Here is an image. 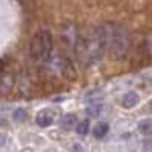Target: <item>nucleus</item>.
I'll return each instance as SVG.
<instances>
[{
    "mask_svg": "<svg viewBox=\"0 0 152 152\" xmlns=\"http://www.w3.org/2000/svg\"><path fill=\"white\" fill-rule=\"evenodd\" d=\"M76 132L78 134H81V135H84V134H87L88 132V129H90V120H82V122H79L78 125H76Z\"/></svg>",
    "mask_w": 152,
    "mask_h": 152,
    "instance_id": "12",
    "label": "nucleus"
},
{
    "mask_svg": "<svg viewBox=\"0 0 152 152\" xmlns=\"http://www.w3.org/2000/svg\"><path fill=\"white\" fill-rule=\"evenodd\" d=\"M81 32L78 31V26L75 23H66L64 26L59 31V37H61V43L70 53L75 55V49H76V43L79 40Z\"/></svg>",
    "mask_w": 152,
    "mask_h": 152,
    "instance_id": "4",
    "label": "nucleus"
},
{
    "mask_svg": "<svg viewBox=\"0 0 152 152\" xmlns=\"http://www.w3.org/2000/svg\"><path fill=\"white\" fill-rule=\"evenodd\" d=\"M138 131L143 135H152V119H146L138 123Z\"/></svg>",
    "mask_w": 152,
    "mask_h": 152,
    "instance_id": "10",
    "label": "nucleus"
},
{
    "mask_svg": "<svg viewBox=\"0 0 152 152\" xmlns=\"http://www.w3.org/2000/svg\"><path fill=\"white\" fill-rule=\"evenodd\" d=\"M107 132H108V125H107V123H97L94 128H93V135H94L96 138L105 137Z\"/></svg>",
    "mask_w": 152,
    "mask_h": 152,
    "instance_id": "11",
    "label": "nucleus"
},
{
    "mask_svg": "<svg viewBox=\"0 0 152 152\" xmlns=\"http://www.w3.org/2000/svg\"><path fill=\"white\" fill-rule=\"evenodd\" d=\"M138 100H140V97H138V94H137L135 91H128V93L122 97L120 104H122L123 108L131 110V108H134V107L138 104Z\"/></svg>",
    "mask_w": 152,
    "mask_h": 152,
    "instance_id": "6",
    "label": "nucleus"
},
{
    "mask_svg": "<svg viewBox=\"0 0 152 152\" xmlns=\"http://www.w3.org/2000/svg\"><path fill=\"white\" fill-rule=\"evenodd\" d=\"M107 52V41H105V29L102 28H91L85 34L79 35L76 43L75 56L82 66L90 67L102 59Z\"/></svg>",
    "mask_w": 152,
    "mask_h": 152,
    "instance_id": "1",
    "label": "nucleus"
},
{
    "mask_svg": "<svg viewBox=\"0 0 152 152\" xmlns=\"http://www.w3.org/2000/svg\"><path fill=\"white\" fill-rule=\"evenodd\" d=\"M104 29H105L107 52L110 53V56L116 61L125 59L131 49V37L128 29L119 23H108L104 26Z\"/></svg>",
    "mask_w": 152,
    "mask_h": 152,
    "instance_id": "2",
    "label": "nucleus"
},
{
    "mask_svg": "<svg viewBox=\"0 0 152 152\" xmlns=\"http://www.w3.org/2000/svg\"><path fill=\"white\" fill-rule=\"evenodd\" d=\"M53 37L49 31H41L38 32L32 40L29 46V53L31 58L35 59L37 62H46L50 56L53 55Z\"/></svg>",
    "mask_w": 152,
    "mask_h": 152,
    "instance_id": "3",
    "label": "nucleus"
},
{
    "mask_svg": "<svg viewBox=\"0 0 152 152\" xmlns=\"http://www.w3.org/2000/svg\"><path fill=\"white\" fill-rule=\"evenodd\" d=\"M35 123L40 126V128H47V126H50L53 123V113L50 110H41L37 114Z\"/></svg>",
    "mask_w": 152,
    "mask_h": 152,
    "instance_id": "5",
    "label": "nucleus"
},
{
    "mask_svg": "<svg viewBox=\"0 0 152 152\" xmlns=\"http://www.w3.org/2000/svg\"><path fill=\"white\" fill-rule=\"evenodd\" d=\"M76 125H78V123H76V116H73V114H66V116L61 119V128L64 131L75 129Z\"/></svg>",
    "mask_w": 152,
    "mask_h": 152,
    "instance_id": "7",
    "label": "nucleus"
},
{
    "mask_svg": "<svg viewBox=\"0 0 152 152\" xmlns=\"http://www.w3.org/2000/svg\"><path fill=\"white\" fill-rule=\"evenodd\" d=\"M14 119H15L17 122H23L24 119H26V111L21 110V108L15 110V111H14Z\"/></svg>",
    "mask_w": 152,
    "mask_h": 152,
    "instance_id": "13",
    "label": "nucleus"
},
{
    "mask_svg": "<svg viewBox=\"0 0 152 152\" xmlns=\"http://www.w3.org/2000/svg\"><path fill=\"white\" fill-rule=\"evenodd\" d=\"M12 84H14L12 76H9V75L3 76V78L0 79V91H2V93H8L12 88Z\"/></svg>",
    "mask_w": 152,
    "mask_h": 152,
    "instance_id": "9",
    "label": "nucleus"
},
{
    "mask_svg": "<svg viewBox=\"0 0 152 152\" xmlns=\"http://www.w3.org/2000/svg\"><path fill=\"white\" fill-rule=\"evenodd\" d=\"M142 46H143V50L148 56L152 58V32L146 34L143 37V41H142Z\"/></svg>",
    "mask_w": 152,
    "mask_h": 152,
    "instance_id": "8",
    "label": "nucleus"
},
{
    "mask_svg": "<svg viewBox=\"0 0 152 152\" xmlns=\"http://www.w3.org/2000/svg\"><path fill=\"white\" fill-rule=\"evenodd\" d=\"M151 107H152V100H151Z\"/></svg>",
    "mask_w": 152,
    "mask_h": 152,
    "instance_id": "15",
    "label": "nucleus"
},
{
    "mask_svg": "<svg viewBox=\"0 0 152 152\" xmlns=\"http://www.w3.org/2000/svg\"><path fill=\"white\" fill-rule=\"evenodd\" d=\"M6 145V135L5 134H0V148H3Z\"/></svg>",
    "mask_w": 152,
    "mask_h": 152,
    "instance_id": "14",
    "label": "nucleus"
}]
</instances>
